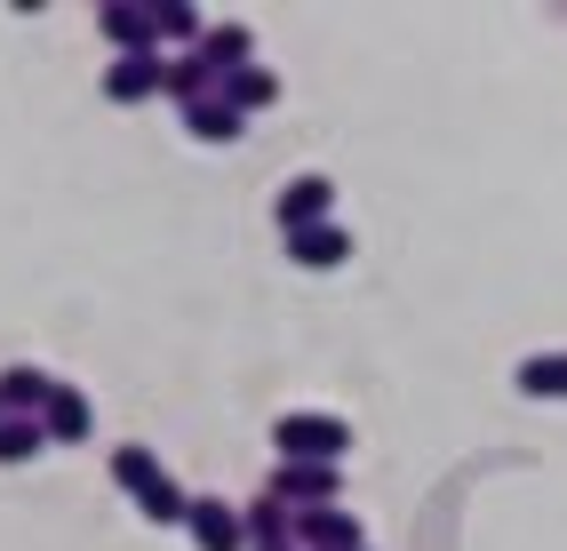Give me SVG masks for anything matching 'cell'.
Masks as SVG:
<instances>
[{"instance_id":"cell-2","label":"cell","mask_w":567,"mask_h":551,"mask_svg":"<svg viewBox=\"0 0 567 551\" xmlns=\"http://www.w3.org/2000/svg\"><path fill=\"white\" fill-rule=\"evenodd\" d=\"M272 448H280V464H344L352 424L328 408H288V416H272Z\"/></svg>"},{"instance_id":"cell-6","label":"cell","mask_w":567,"mask_h":551,"mask_svg":"<svg viewBox=\"0 0 567 551\" xmlns=\"http://www.w3.org/2000/svg\"><path fill=\"white\" fill-rule=\"evenodd\" d=\"M328 208H336V184H328V176H288V184H280V200H272V216H280V232H305V225H328Z\"/></svg>"},{"instance_id":"cell-11","label":"cell","mask_w":567,"mask_h":551,"mask_svg":"<svg viewBox=\"0 0 567 551\" xmlns=\"http://www.w3.org/2000/svg\"><path fill=\"white\" fill-rule=\"evenodd\" d=\"M288 256H296L305 272H336V264L352 256V232L328 216V225H305V232H288Z\"/></svg>"},{"instance_id":"cell-18","label":"cell","mask_w":567,"mask_h":551,"mask_svg":"<svg viewBox=\"0 0 567 551\" xmlns=\"http://www.w3.org/2000/svg\"><path fill=\"white\" fill-rule=\"evenodd\" d=\"M240 528H248V551H264V543H288V503H272V496H248V503H240Z\"/></svg>"},{"instance_id":"cell-5","label":"cell","mask_w":567,"mask_h":551,"mask_svg":"<svg viewBox=\"0 0 567 551\" xmlns=\"http://www.w3.org/2000/svg\"><path fill=\"white\" fill-rule=\"evenodd\" d=\"M184 528H193L200 551H248V528H240V503L233 496H193Z\"/></svg>"},{"instance_id":"cell-4","label":"cell","mask_w":567,"mask_h":551,"mask_svg":"<svg viewBox=\"0 0 567 551\" xmlns=\"http://www.w3.org/2000/svg\"><path fill=\"white\" fill-rule=\"evenodd\" d=\"M288 543L296 551H368L360 520L344 503H312V511H288Z\"/></svg>"},{"instance_id":"cell-13","label":"cell","mask_w":567,"mask_h":551,"mask_svg":"<svg viewBox=\"0 0 567 551\" xmlns=\"http://www.w3.org/2000/svg\"><path fill=\"white\" fill-rule=\"evenodd\" d=\"M161 96L176 104V113H184V104H200V96H216V72L200 64V49H184V56H161Z\"/></svg>"},{"instance_id":"cell-19","label":"cell","mask_w":567,"mask_h":551,"mask_svg":"<svg viewBox=\"0 0 567 551\" xmlns=\"http://www.w3.org/2000/svg\"><path fill=\"white\" fill-rule=\"evenodd\" d=\"M41 448H49L41 416H0V464H32Z\"/></svg>"},{"instance_id":"cell-10","label":"cell","mask_w":567,"mask_h":551,"mask_svg":"<svg viewBox=\"0 0 567 551\" xmlns=\"http://www.w3.org/2000/svg\"><path fill=\"white\" fill-rule=\"evenodd\" d=\"M216 104H233V113H264V104H280V72L272 64H240V72H224L216 81Z\"/></svg>"},{"instance_id":"cell-8","label":"cell","mask_w":567,"mask_h":551,"mask_svg":"<svg viewBox=\"0 0 567 551\" xmlns=\"http://www.w3.org/2000/svg\"><path fill=\"white\" fill-rule=\"evenodd\" d=\"M144 96H161V49L112 56V64H104V104H144Z\"/></svg>"},{"instance_id":"cell-7","label":"cell","mask_w":567,"mask_h":551,"mask_svg":"<svg viewBox=\"0 0 567 551\" xmlns=\"http://www.w3.org/2000/svg\"><path fill=\"white\" fill-rule=\"evenodd\" d=\"M41 432H49V448H81V439L96 432L89 392H81V384H56V392H49V408H41Z\"/></svg>"},{"instance_id":"cell-15","label":"cell","mask_w":567,"mask_h":551,"mask_svg":"<svg viewBox=\"0 0 567 551\" xmlns=\"http://www.w3.org/2000/svg\"><path fill=\"white\" fill-rule=\"evenodd\" d=\"M200 64L216 72V81H224V72H240V64H256V32L248 24H208L200 32Z\"/></svg>"},{"instance_id":"cell-12","label":"cell","mask_w":567,"mask_h":551,"mask_svg":"<svg viewBox=\"0 0 567 551\" xmlns=\"http://www.w3.org/2000/svg\"><path fill=\"white\" fill-rule=\"evenodd\" d=\"M96 32L112 41V56H144V49H153V17H144L136 0H104V9H96Z\"/></svg>"},{"instance_id":"cell-16","label":"cell","mask_w":567,"mask_h":551,"mask_svg":"<svg viewBox=\"0 0 567 551\" xmlns=\"http://www.w3.org/2000/svg\"><path fill=\"white\" fill-rule=\"evenodd\" d=\"M512 384H519L527 399H567V352H527V360L512 367Z\"/></svg>"},{"instance_id":"cell-14","label":"cell","mask_w":567,"mask_h":551,"mask_svg":"<svg viewBox=\"0 0 567 551\" xmlns=\"http://www.w3.org/2000/svg\"><path fill=\"white\" fill-rule=\"evenodd\" d=\"M144 17H153V49L176 41V56H184V49H200V32H208V17L193 9V0H144Z\"/></svg>"},{"instance_id":"cell-1","label":"cell","mask_w":567,"mask_h":551,"mask_svg":"<svg viewBox=\"0 0 567 551\" xmlns=\"http://www.w3.org/2000/svg\"><path fill=\"white\" fill-rule=\"evenodd\" d=\"M112 488H128L136 511H144L153 528H184V511H193V496H184L168 471H161V456L136 448V439H121V448H112Z\"/></svg>"},{"instance_id":"cell-17","label":"cell","mask_w":567,"mask_h":551,"mask_svg":"<svg viewBox=\"0 0 567 551\" xmlns=\"http://www.w3.org/2000/svg\"><path fill=\"white\" fill-rule=\"evenodd\" d=\"M184 128H193L200 144H240V136H248V121L233 113V104H216V96H200V104H184Z\"/></svg>"},{"instance_id":"cell-3","label":"cell","mask_w":567,"mask_h":551,"mask_svg":"<svg viewBox=\"0 0 567 551\" xmlns=\"http://www.w3.org/2000/svg\"><path fill=\"white\" fill-rule=\"evenodd\" d=\"M264 496L288 503V511H312V503H344V464H272Z\"/></svg>"},{"instance_id":"cell-9","label":"cell","mask_w":567,"mask_h":551,"mask_svg":"<svg viewBox=\"0 0 567 551\" xmlns=\"http://www.w3.org/2000/svg\"><path fill=\"white\" fill-rule=\"evenodd\" d=\"M49 392H56L49 367H32V360H9V367H0V416H41Z\"/></svg>"},{"instance_id":"cell-20","label":"cell","mask_w":567,"mask_h":551,"mask_svg":"<svg viewBox=\"0 0 567 551\" xmlns=\"http://www.w3.org/2000/svg\"><path fill=\"white\" fill-rule=\"evenodd\" d=\"M264 551H296V543H264Z\"/></svg>"}]
</instances>
